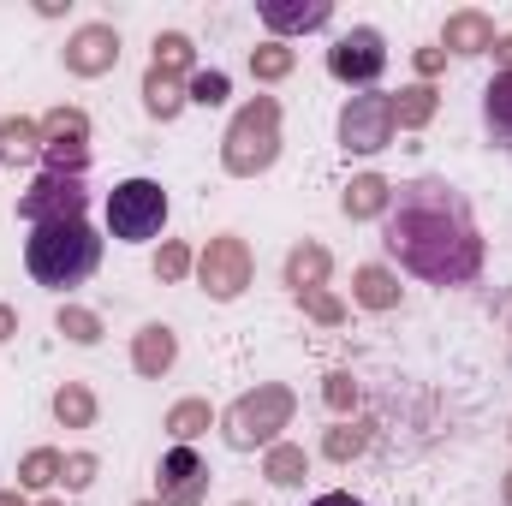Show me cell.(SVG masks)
Masks as SVG:
<instances>
[{"label":"cell","instance_id":"cell-1","mask_svg":"<svg viewBox=\"0 0 512 506\" xmlns=\"http://www.w3.org/2000/svg\"><path fill=\"white\" fill-rule=\"evenodd\" d=\"M382 245L429 286H465L483 274V233L465 191H453L447 179H411L393 191Z\"/></svg>","mask_w":512,"mask_h":506},{"label":"cell","instance_id":"cell-2","mask_svg":"<svg viewBox=\"0 0 512 506\" xmlns=\"http://www.w3.org/2000/svg\"><path fill=\"white\" fill-rule=\"evenodd\" d=\"M96 262H102V239H96L90 221H54V227H36L30 245H24V268H30L42 286H54V292L84 286V280L96 274Z\"/></svg>","mask_w":512,"mask_h":506},{"label":"cell","instance_id":"cell-3","mask_svg":"<svg viewBox=\"0 0 512 506\" xmlns=\"http://www.w3.org/2000/svg\"><path fill=\"white\" fill-rule=\"evenodd\" d=\"M274 155H280V102L256 96V102H245L233 114V126L221 137V167L233 179H256V173L274 167Z\"/></svg>","mask_w":512,"mask_h":506},{"label":"cell","instance_id":"cell-4","mask_svg":"<svg viewBox=\"0 0 512 506\" xmlns=\"http://www.w3.org/2000/svg\"><path fill=\"white\" fill-rule=\"evenodd\" d=\"M292 411H298L292 387H280V381H262L256 393H245V399L227 411L221 435H227V447H239V453H251V447H274V441H280V429L292 423Z\"/></svg>","mask_w":512,"mask_h":506},{"label":"cell","instance_id":"cell-5","mask_svg":"<svg viewBox=\"0 0 512 506\" xmlns=\"http://www.w3.org/2000/svg\"><path fill=\"white\" fill-rule=\"evenodd\" d=\"M167 227V191L155 179H126L108 191V233L126 239V245H143Z\"/></svg>","mask_w":512,"mask_h":506},{"label":"cell","instance_id":"cell-6","mask_svg":"<svg viewBox=\"0 0 512 506\" xmlns=\"http://www.w3.org/2000/svg\"><path fill=\"white\" fill-rule=\"evenodd\" d=\"M84 209H90V191H84V179H72V173H42V179L18 197V221H30V227L84 221Z\"/></svg>","mask_w":512,"mask_h":506},{"label":"cell","instance_id":"cell-7","mask_svg":"<svg viewBox=\"0 0 512 506\" xmlns=\"http://www.w3.org/2000/svg\"><path fill=\"white\" fill-rule=\"evenodd\" d=\"M197 280H203V292H209V298L233 304V298L251 286V245H245V239H233V233L209 239L203 256H197Z\"/></svg>","mask_w":512,"mask_h":506},{"label":"cell","instance_id":"cell-8","mask_svg":"<svg viewBox=\"0 0 512 506\" xmlns=\"http://www.w3.org/2000/svg\"><path fill=\"white\" fill-rule=\"evenodd\" d=\"M340 143L352 149V155H376L393 143V96H352L346 108H340Z\"/></svg>","mask_w":512,"mask_h":506},{"label":"cell","instance_id":"cell-9","mask_svg":"<svg viewBox=\"0 0 512 506\" xmlns=\"http://www.w3.org/2000/svg\"><path fill=\"white\" fill-rule=\"evenodd\" d=\"M387 66V48H382V30H370V24H358V30H346L334 48H328V72L340 78V84H376Z\"/></svg>","mask_w":512,"mask_h":506},{"label":"cell","instance_id":"cell-10","mask_svg":"<svg viewBox=\"0 0 512 506\" xmlns=\"http://www.w3.org/2000/svg\"><path fill=\"white\" fill-rule=\"evenodd\" d=\"M155 477H161V506H203V495H209V465L191 447H167Z\"/></svg>","mask_w":512,"mask_h":506},{"label":"cell","instance_id":"cell-11","mask_svg":"<svg viewBox=\"0 0 512 506\" xmlns=\"http://www.w3.org/2000/svg\"><path fill=\"white\" fill-rule=\"evenodd\" d=\"M114 66H120V30H114V24H84V30H72V42H66V72L102 78V72H114Z\"/></svg>","mask_w":512,"mask_h":506},{"label":"cell","instance_id":"cell-12","mask_svg":"<svg viewBox=\"0 0 512 506\" xmlns=\"http://www.w3.org/2000/svg\"><path fill=\"white\" fill-rule=\"evenodd\" d=\"M256 18H262V24L274 30V42H280V36H298V30H322V24L334 18V6H328V0H262Z\"/></svg>","mask_w":512,"mask_h":506},{"label":"cell","instance_id":"cell-13","mask_svg":"<svg viewBox=\"0 0 512 506\" xmlns=\"http://www.w3.org/2000/svg\"><path fill=\"white\" fill-rule=\"evenodd\" d=\"M495 18L489 12H453L447 30H441V48L447 54H495Z\"/></svg>","mask_w":512,"mask_h":506},{"label":"cell","instance_id":"cell-14","mask_svg":"<svg viewBox=\"0 0 512 506\" xmlns=\"http://www.w3.org/2000/svg\"><path fill=\"white\" fill-rule=\"evenodd\" d=\"M173 358H179V340H173V328H161V322H149L137 340H131V370L149 381H161L173 370Z\"/></svg>","mask_w":512,"mask_h":506},{"label":"cell","instance_id":"cell-15","mask_svg":"<svg viewBox=\"0 0 512 506\" xmlns=\"http://www.w3.org/2000/svg\"><path fill=\"white\" fill-rule=\"evenodd\" d=\"M387 203H393V185H387L382 173H358L346 185V197H340V209L352 221H376V215H387Z\"/></svg>","mask_w":512,"mask_h":506},{"label":"cell","instance_id":"cell-16","mask_svg":"<svg viewBox=\"0 0 512 506\" xmlns=\"http://www.w3.org/2000/svg\"><path fill=\"white\" fill-rule=\"evenodd\" d=\"M352 298H358L364 310H393V304H399V274L382 268V262L358 268V274H352Z\"/></svg>","mask_w":512,"mask_h":506},{"label":"cell","instance_id":"cell-17","mask_svg":"<svg viewBox=\"0 0 512 506\" xmlns=\"http://www.w3.org/2000/svg\"><path fill=\"white\" fill-rule=\"evenodd\" d=\"M483 120H489V137L512 155V72H495V84L483 90Z\"/></svg>","mask_w":512,"mask_h":506},{"label":"cell","instance_id":"cell-18","mask_svg":"<svg viewBox=\"0 0 512 506\" xmlns=\"http://www.w3.org/2000/svg\"><path fill=\"white\" fill-rule=\"evenodd\" d=\"M262 477H268L274 489H298V483L310 477V459H304V447H292V441H274V447L262 453Z\"/></svg>","mask_w":512,"mask_h":506},{"label":"cell","instance_id":"cell-19","mask_svg":"<svg viewBox=\"0 0 512 506\" xmlns=\"http://www.w3.org/2000/svg\"><path fill=\"white\" fill-rule=\"evenodd\" d=\"M36 155H42V126H36V120H24V114L0 120V161L24 167V161H36Z\"/></svg>","mask_w":512,"mask_h":506},{"label":"cell","instance_id":"cell-20","mask_svg":"<svg viewBox=\"0 0 512 506\" xmlns=\"http://www.w3.org/2000/svg\"><path fill=\"white\" fill-rule=\"evenodd\" d=\"M191 96H185V84L179 78H167V72H143V108L155 114V120H179V108H185Z\"/></svg>","mask_w":512,"mask_h":506},{"label":"cell","instance_id":"cell-21","mask_svg":"<svg viewBox=\"0 0 512 506\" xmlns=\"http://www.w3.org/2000/svg\"><path fill=\"white\" fill-rule=\"evenodd\" d=\"M328 280V251L316 245V239H304L298 251L286 256V286L292 292H310V286H322Z\"/></svg>","mask_w":512,"mask_h":506},{"label":"cell","instance_id":"cell-22","mask_svg":"<svg viewBox=\"0 0 512 506\" xmlns=\"http://www.w3.org/2000/svg\"><path fill=\"white\" fill-rule=\"evenodd\" d=\"M435 120V84H405L399 96H393V126L399 131H417Z\"/></svg>","mask_w":512,"mask_h":506},{"label":"cell","instance_id":"cell-23","mask_svg":"<svg viewBox=\"0 0 512 506\" xmlns=\"http://www.w3.org/2000/svg\"><path fill=\"white\" fill-rule=\"evenodd\" d=\"M54 417H60L66 429H90V423H96V393H90L84 381H60V393H54Z\"/></svg>","mask_w":512,"mask_h":506},{"label":"cell","instance_id":"cell-24","mask_svg":"<svg viewBox=\"0 0 512 506\" xmlns=\"http://www.w3.org/2000/svg\"><path fill=\"white\" fill-rule=\"evenodd\" d=\"M209 423H215L209 399H179V405L167 411V435H173V447H191V441H197Z\"/></svg>","mask_w":512,"mask_h":506},{"label":"cell","instance_id":"cell-25","mask_svg":"<svg viewBox=\"0 0 512 506\" xmlns=\"http://www.w3.org/2000/svg\"><path fill=\"white\" fill-rule=\"evenodd\" d=\"M155 72H167V78H185L191 72V36H179V30H161L155 36V60H149Z\"/></svg>","mask_w":512,"mask_h":506},{"label":"cell","instance_id":"cell-26","mask_svg":"<svg viewBox=\"0 0 512 506\" xmlns=\"http://www.w3.org/2000/svg\"><path fill=\"white\" fill-rule=\"evenodd\" d=\"M60 471H66V459H60L54 447H36V453H24V465H18V489H48V483H60Z\"/></svg>","mask_w":512,"mask_h":506},{"label":"cell","instance_id":"cell-27","mask_svg":"<svg viewBox=\"0 0 512 506\" xmlns=\"http://www.w3.org/2000/svg\"><path fill=\"white\" fill-rule=\"evenodd\" d=\"M54 328H60L72 346H96V340H102V316H96V310H78V304H60Z\"/></svg>","mask_w":512,"mask_h":506},{"label":"cell","instance_id":"cell-28","mask_svg":"<svg viewBox=\"0 0 512 506\" xmlns=\"http://www.w3.org/2000/svg\"><path fill=\"white\" fill-rule=\"evenodd\" d=\"M36 126H42V143H66V137L90 143V120H84L78 108H54V114H42Z\"/></svg>","mask_w":512,"mask_h":506},{"label":"cell","instance_id":"cell-29","mask_svg":"<svg viewBox=\"0 0 512 506\" xmlns=\"http://www.w3.org/2000/svg\"><path fill=\"white\" fill-rule=\"evenodd\" d=\"M292 60H298V54H292L286 42H274V36H268L262 48H251V72L262 78V84H274V78H286V72H292Z\"/></svg>","mask_w":512,"mask_h":506},{"label":"cell","instance_id":"cell-30","mask_svg":"<svg viewBox=\"0 0 512 506\" xmlns=\"http://www.w3.org/2000/svg\"><path fill=\"white\" fill-rule=\"evenodd\" d=\"M364 447H370V423H340V429H328V441H322V453H328V459H340V465H346V459H358Z\"/></svg>","mask_w":512,"mask_h":506},{"label":"cell","instance_id":"cell-31","mask_svg":"<svg viewBox=\"0 0 512 506\" xmlns=\"http://www.w3.org/2000/svg\"><path fill=\"white\" fill-rule=\"evenodd\" d=\"M298 304H304V316H310V322H322V328H340V322H346V304H340L334 292H322V286L298 292Z\"/></svg>","mask_w":512,"mask_h":506},{"label":"cell","instance_id":"cell-32","mask_svg":"<svg viewBox=\"0 0 512 506\" xmlns=\"http://www.w3.org/2000/svg\"><path fill=\"white\" fill-rule=\"evenodd\" d=\"M185 96H191L197 108H221V102H227V72H197V78L185 84Z\"/></svg>","mask_w":512,"mask_h":506},{"label":"cell","instance_id":"cell-33","mask_svg":"<svg viewBox=\"0 0 512 506\" xmlns=\"http://www.w3.org/2000/svg\"><path fill=\"white\" fill-rule=\"evenodd\" d=\"M191 274V245H179V239H167L161 256H155V280H185Z\"/></svg>","mask_w":512,"mask_h":506},{"label":"cell","instance_id":"cell-34","mask_svg":"<svg viewBox=\"0 0 512 506\" xmlns=\"http://www.w3.org/2000/svg\"><path fill=\"white\" fill-rule=\"evenodd\" d=\"M322 393H328V405H334V411H352V405H358V381L346 376V370H334V376L322 381Z\"/></svg>","mask_w":512,"mask_h":506},{"label":"cell","instance_id":"cell-35","mask_svg":"<svg viewBox=\"0 0 512 506\" xmlns=\"http://www.w3.org/2000/svg\"><path fill=\"white\" fill-rule=\"evenodd\" d=\"M60 477H66V489H72V495H78V489H90V483H96V453H72Z\"/></svg>","mask_w":512,"mask_h":506},{"label":"cell","instance_id":"cell-36","mask_svg":"<svg viewBox=\"0 0 512 506\" xmlns=\"http://www.w3.org/2000/svg\"><path fill=\"white\" fill-rule=\"evenodd\" d=\"M441 66H447V48H417V72H423V84H429Z\"/></svg>","mask_w":512,"mask_h":506},{"label":"cell","instance_id":"cell-37","mask_svg":"<svg viewBox=\"0 0 512 506\" xmlns=\"http://www.w3.org/2000/svg\"><path fill=\"white\" fill-rule=\"evenodd\" d=\"M18 334V310L12 304H0V340H12Z\"/></svg>","mask_w":512,"mask_h":506},{"label":"cell","instance_id":"cell-38","mask_svg":"<svg viewBox=\"0 0 512 506\" xmlns=\"http://www.w3.org/2000/svg\"><path fill=\"white\" fill-rule=\"evenodd\" d=\"M310 506H364V501H352V495H340V489H334V495H316Z\"/></svg>","mask_w":512,"mask_h":506},{"label":"cell","instance_id":"cell-39","mask_svg":"<svg viewBox=\"0 0 512 506\" xmlns=\"http://www.w3.org/2000/svg\"><path fill=\"white\" fill-rule=\"evenodd\" d=\"M495 60H501V72H512V36L507 42H495Z\"/></svg>","mask_w":512,"mask_h":506},{"label":"cell","instance_id":"cell-40","mask_svg":"<svg viewBox=\"0 0 512 506\" xmlns=\"http://www.w3.org/2000/svg\"><path fill=\"white\" fill-rule=\"evenodd\" d=\"M0 506H24V495H18V489H12V495H0Z\"/></svg>","mask_w":512,"mask_h":506},{"label":"cell","instance_id":"cell-41","mask_svg":"<svg viewBox=\"0 0 512 506\" xmlns=\"http://www.w3.org/2000/svg\"><path fill=\"white\" fill-rule=\"evenodd\" d=\"M501 495H507V506H512V471H507V477H501Z\"/></svg>","mask_w":512,"mask_h":506},{"label":"cell","instance_id":"cell-42","mask_svg":"<svg viewBox=\"0 0 512 506\" xmlns=\"http://www.w3.org/2000/svg\"><path fill=\"white\" fill-rule=\"evenodd\" d=\"M137 506H161V501H137Z\"/></svg>","mask_w":512,"mask_h":506},{"label":"cell","instance_id":"cell-43","mask_svg":"<svg viewBox=\"0 0 512 506\" xmlns=\"http://www.w3.org/2000/svg\"><path fill=\"white\" fill-rule=\"evenodd\" d=\"M42 506H60V501H42Z\"/></svg>","mask_w":512,"mask_h":506},{"label":"cell","instance_id":"cell-44","mask_svg":"<svg viewBox=\"0 0 512 506\" xmlns=\"http://www.w3.org/2000/svg\"><path fill=\"white\" fill-rule=\"evenodd\" d=\"M507 328H512V322H507Z\"/></svg>","mask_w":512,"mask_h":506}]
</instances>
